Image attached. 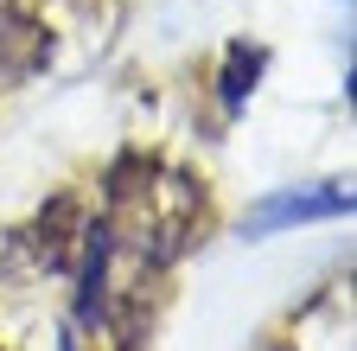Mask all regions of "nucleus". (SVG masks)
Segmentation results:
<instances>
[{
	"label": "nucleus",
	"instance_id": "nucleus-1",
	"mask_svg": "<svg viewBox=\"0 0 357 351\" xmlns=\"http://www.w3.org/2000/svg\"><path fill=\"white\" fill-rule=\"evenodd\" d=\"M192 224H198V186L185 172H172L160 160H121L115 166L109 217H102L109 243H128L147 269H166V262L198 237Z\"/></svg>",
	"mask_w": 357,
	"mask_h": 351
},
{
	"label": "nucleus",
	"instance_id": "nucleus-2",
	"mask_svg": "<svg viewBox=\"0 0 357 351\" xmlns=\"http://www.w3.org/2000/svg\"><path fill=\"white\" fill-rule=\"evenodd\" d=\"M83 243V230H77V198L64 192V198H52V204H45L38 217H32V224L20 230V262H26V269H38V275H58L64 269V262H70V249Z\"/></svg>",
	"mask_w": 357,
	"mask_h": 351
},
{
	"label": "nucleus",
	"instance_id": "nucleus-3",
	"mask_svg": "<svg viewBox=\"0 0 357 351\" xmlns=\"http://www.w3.org/2000/svg\"><path fill=\"white\" fill-rule=\"evenodd\" d=\"M351 211V192L344 186H312V192H275L261 198L249 217H243V237H275L287 224H312V217H344Z\"/></svg>",
	"mask_w": 357,
	"mask_h": 351
},
{
	"label": "nucleus",
	"instance_id": "nucleus-4",
	"mask_svg": "<svg viewBox=\"0 0 357 351\" xmlns=\"http://www.w3.org/2000/svg\"><path fill=\"white\" fill-rule=\"evenodd\" d=\"M268 64V52L261 45H230V58H223V83H217V90H223V109H243L249 103V90H255V70Z\"/></svg>",
	"mask_w": 357,
	"mask_h": 351
}]
</instances>
